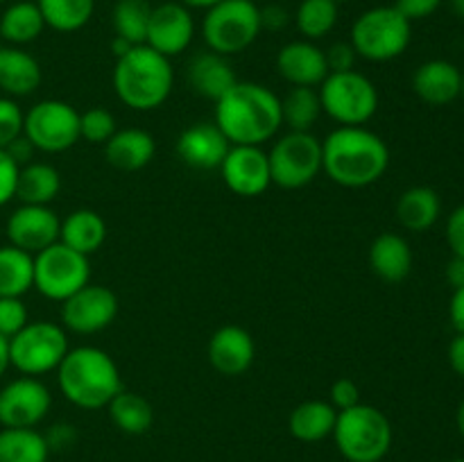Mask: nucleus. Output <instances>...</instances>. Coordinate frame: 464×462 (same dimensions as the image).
<instances>
[{"instance_id":"obj_1","label":"nucleus","mask_w":464,"mask_h":462,"mask_svg":"<svg viewBox=\"0 0 464 462\" xmlns=\"http://www.w3.org/2000/svg\"><path fill=\"white\" fill-rule=\"evenodd\" d=\"M390 166V148L367 127H344L322 140V170L334 184L344 188H365L376 184Z\"/></svg>"},{"instance_id":"obj_2","label":"nucleus","mask_w":464,"mask_h":462,"mask_svg":"<svg viewBox=\"0 0 464 462\" xmlns=\"http://www.w3.org/2000/svg\"><path fill=\"white\" fill-rule=\"evenodd\" d=\"M216 125L231 145H263L284 125L281 98L258 82H236L216 102Z\"/></svg>"},{"instance_id":"obj_3","label":"nucleus","mask_w":464,"mask_h":462,"mask_svg":"<svg viewBox=\"0 0 464 462\" xmlns=\"http://www.w3.org/2000/svg\"><path fill=\"white\" fill-rule=\"evenodd\" d=\"M57 385L63 399L82 410H102L125 390L116 361L98 347L68 349L57 367Z\"/></svg>"},{"instance_id":"obj_4","label":"nucleus","mask_w":464,"mask_h":462,"mask_svg":"<svg viewBox=\"0 0 464 462\" xmlns=\"http://www.w3.org/2000/svg\"><path fill=\"white\" fill-rule=\"evenodd\" d=\"M111 82L125 107L134 111H154L170 98L175 71L170 59L140 43L116 59Z\"/></svg>"},{"instance_id":"obj_5","label":"nucleus","mask_w":464,"mask_h":462,"mask_svg":"<svg viewBox=\"0 0 464 462\" xmlns=\"http://www.w3.org/2000/svg\"><path fill=\"white\" fill-rule=\"evenodd\" d=\"M331 438L349 462H381L390 453L394 430L388 415L370 403H356L338 412Z\"/></svg>"},{"instance_id":"obj_6","label":"nucleus","mask_w":464,"mask_h":462,"mask_svg":"<svg viewBox=\"0 0 464 462\" xmlns=\"http://www.w3.org/2000/svg\"><path fill=\"white\" fill-rule=\"evenodd\" d=\"M412 41V23L394 5L362 12L352 25V39L358 57L367 62H392L401 57Z\"/></svg>"},{"instance_id":"obj_7","label":"nucleus","mask_w":464,"mask_h":462,"mask_svg":"<svg viewBox=\"0 0 464 462\" xmlns=\"http://www.w3.org/2000/svg\"><path fill=\"white\" fill-rule=\"evenodd\" d=\"M261 32V7L254 0H222L204 14V43L225 57L247 50Z\"/></svg>"},{"instance_id":"obj_8","label":"nucleus","mask_w":464,"mask_h":462,"mask_svg":"<svg viewBox=\"0 0 464 462\" xmlns=\"http://www.w3.org/2000/svg\"><path fill=\"white\" fill-rule=\"evenodd\" d=\"M322 111L338 125L362 127L379 111V91L367 75L353 71L329 72L320 84Z\"/></svg>"},{"instance_id":"obj_9","label":"nucleus","mask_w":464,"mask_h":462,"mask_svg":"<svg viewBox=\"0 0 464 462\" xmlns=\"http://www.w3.org/2000/svg\"><path fill=\"white\" fill-rule=\"evenodd\" d=\"M68 353V335L54 322H27L9 338V367L23 376H44L62 365Z\"/></svg>"},{"instance_id":"obj_10","label":"nucleus","mask_w":464,"mask_h":462,"mask_svg":"<svg viewBox=\"0 0 464 462\" xmlns=\"http://www.w3.org/2000/svg\"><path fill=\"white\" fill-rule=\"evenodd\" d=\"M272 184L297 190L322 172V140L311 131H288L267 152Z\"/></svg>"},{"instance_id":"obj_11","label":"nucleus","mask_w":464,"mask_h":462,"mask_svg":"<svg viewBox=\"0 0 464 462\" xmlns=\"http://www.w3.org/2000/svg\"><path fill=\"white\" fill-rule=\"evenodd\" d=\"M86 284H91V263L84 254L59 240L34 254V288L45 299L62 303Z\"/></svg>"},{"instance_id":"obj_12","label":"nucleus","mask_w":464,"mask_h":462,"mask_svg":"<svg viewBox=\"0 0 464 462\" xmlns=\"http://www.w3.org/2000/svg\"><path fill=\"white\" fill-rule=\"evenodd\" d=\"M23 136L39 152H66L80 140V111L63 100H41L25 113Z\"/></svg>"},{"instance_id":"obj_13","label":"nucleus","mask_w":464,"mask_h":462,"mask_svg":"<svg viewBox=\"0 0 464 462\" xmlns=\"http://www.w3.org/2000/svg\"><path fill=\"white\" fill-rule=\"evenodd\" d=\"M53 408V394L36 376L14 379L0 390V426L36 428Z\"/></svg>"},{"instance_id":"obj_14","label":"nucleus","mask_w":464,"mask_h":462,"mask_svg":"<svg viewBox=\"0 0 464 462\" xmlns=\"http://www.w3.org/2000/svg\"><path fill=\"white\" fill-rule=\"evenodd\" d=\"M118 315V297L107 285L86 284L62 302V326L80 335H93L111 326Z\"/></svg>"},{"instance_id":"obj_15","label":"nucleus","mask_w":464,"mask_h":462,"mask_svg":"<svg viewBox=\"0 0 464 462\" xmlns=\"http://www.w3.org/2000/svg\"><path fill=\"white\" fill-rule=\"evenodd\" d=\"M220 172L227 188L240 197H258L272 186L270 161L261 145H231Z\"/></svg>"},{"instance_id":"obj_16","label":"nucleus","mask_w":464,"mask_h":462,"mask_svg":"<svg viewBox=\"0 0 464 462\" xmlns=\"http://www.w3.org/2000/svg\"><path fill=\"white\" fill-rule=\"evenodd\" d=\"M193 36L195 18L184 3H161L159 7H152L145 45L170 59L188 50Z\"/></svg>"},{"instance_id":"obj_17","label":"nucleus","mask_w":464,"mask_h":462,"mask_svg":"<svg viewBox=\"0 0 464 462\" xmlns=\"http://www.w3.org/2000/svg\"><path fill=\"white\" fill-rule=\"evenodd\" d=\"M59 226H62V220H59V216L50 207L21 204L7 217L5 231H7L9 245L34 256L41 249L57 243Z\"/></svg>"},{"instance_id":"obj_18","label":"nucleus","mask_w":464,"mask_h":462,"mask_svg":"<svg viewBox=\"0 0 464 462\" xmlns=\"http://www.w3.org/2000/svg\"><path fill=\"white\" fill-rule=\"evenodd\" d=\"M231 143L216 122H195L177 139V154L195 170H220Z\"/></svg>"},{"instance_id":"obj_19","label":"nucleus","mask_w":464,"mask_h":462,"mask_svg":"<svg viewBox=\"0 0 464 462\" xmlns=\"http://www.w3.org/2000/svg\"><path fill=\"white\" fill-rule=\"evenodd\" d=\"M208 362L222 376H240L252 367L256 347L247 329L238 324H225L211 335L207 349Z\"/></svg>"},{"instance_id":"obj_20","label":"nucleus","mask_w":464,"mask_h":462,"mask_svg":"<svg viewBox=\"0 0 464 462\" xmlns=\"http://www.w3.org/2000/svg\"><path fill=\"white\" fill-rule=\"evenodd\" d=\"M412 91L430 107H447L462 93V68L447 59H430L412 72Z\"/></svg>"},{"instance_id":"obj_21","label":"nucleus","mask_w":464,"mask_h":462,"mask_svg":"<svg viewBox=\"0 0 464 462\" xmlns=\"http://www.w3.org/2000/svg\"><path fill=\"white\" fill-rule=\"evenodd\" d=\"M276 71L293 86H320L329 75L324 50L313 41H290L276 54Z\"/></svg>"},{"instance_id":"obj_22","label":"nucleus","mask_w":464,"mask_h":462,"mask_svg":"<svg viewBox=\"0 0 464 462\" xmlns=\"http://www.w3.org/2000/svg\"><path fill=\"white\" fill-rule=\"evenodd\" d=\"M186 80L195 93L218 102L238 82V77L225 54L207 50L190 59L188 68H186Z\"/></svg>"},{"instance_id":"obj_23","label":"nucleus","mask_w":464,"mask_h":462,"mask_svg":"<svg viewBox=\"0 0 464 462\" xmlns=\"http://www.w3.org/2000/svg\"><path fill=\"white\" fill-rule=\"evenodd\" d=\"M157 152V143L150 131L140 127H127L118 130L111 139L104 143V157L113 168L125 172H136L148 166Z\"/></svg>"},{"instance_id":"obj_24","label":"nucleus","mask_w":464,"mask_h":462,"mask_svg":"<svg viewBox=\"0 0 464 462\" xmlns=\"http://www.w3.org/2000/svg\"><path fill=\"white\" fill-rule=\"evenodd\" d=\"M412 261L415 258H412L411 243L394 231L376 236L370 247L372 272L388 284H399V281L408 279V274L412 272Z\"/></svg>"},{"instance_id":"obj_25","label":"nucleus","mask_w":464,"mask_h":462,"mask_svg":"<svg viewBox=\"0 0 464 462\" xmlns=\"http://www.w3.org/2000/svg\"><path fill=\"white\" fill-rule=\"evenodd\" d=\"M41 84V66L30 53L18 45L0 48V91L14 98L34 93Z\"/></svg>"},{"instance_id":"obj_26","label":"nucleus","mask_w":464,"mask_h":462,"mask_svg":"<svg viewBox=\"0 0 464 462\" xmlns=\"http://www.w3.org/2000/svg\"><path fill=\"white\" fill-rule=\"evenodd\" d=\"M440 213H442V199L438 190L430 186H412L403 190L397 199L399 225L412 234H424L430 226H435Z\"/></svg>"},{"instance_id":"obj_27","label":"nucleus","mask_w":464,"mask_h":462,"mask_svg":"<svg viewBox=\"0 0 464 462\" xmlns=\"http://www.w3.org/2000/svg\"><path fill=\"white\" fill-rule=\"evenodd\" d=\"M104 240H107V222L91 208H77L71 216L63 217L59 226V243L68 245L84 256L98 252Z\"/></svg>"},{"instance_id":"obj_28","label":"nucleus","mask_w":464,"mask_h":462,"mask_svg":"<svg viewBox=\"0 0 464 462\" xmlns=\"http://www.w3.org/2000/svg\"><path fill=\"white\" fill-rule=\"evenodd\" d=\"M335 419H338V410L331 406L329 401L322 399H311L304 401L290 412V433L299 442H322V439L331 438L335 428Z\"/></svg>"},{"instance_id":"obj_29","label":"nucleus","mask_w":464,"mask_h":462,"mask_svg":"<svg viewBox=\"0 0 464 462\" xmlns=\"http://www.w3.org/2000/svg\"><path fill=\"white\" fill-rule=\"evenodd\" d=\"M62 190V177L57 168L44 161H30L21 166L16 181V199L21 204L48 207Z\"/></svg>"},{"instance_id":"obj_30","label":"nucleus","mask_w":464,"mask_h":462,"mask_svg":"<svg viewBox=\"0 0 464 462\" xmlns=\"http://www.w3.org/2000/svg\"><path fill=\"white\" fill-rule=\"evenodd\" d=\"M44 30V14L32 0H18L0 14V36L12 45L32 43Z\"/></svg>"},{"instance_id":"obj_31","label":"nucleus","mask_w":464,"mask_h":462,"mask_svg":"<svg viewBox=\"0 0 464 462\" xmlns=\"http://www.w3.org/2000/svg\"><path fill=\"white\" fill-rule=\"evenodd\" d=\"M34 288V256L14 245L0 247V297H23Z\"/></svg>"},{"instance_id":"obj_32","label":"nucleus","mask_w":464,"mask_h":462,"mask_svg":"<svg viewBox=\"0 0 464 462\" xmlns=\"http://www.w3.org/2000/svg\"><path fill=\"white\" fill-rule=\"evenodd\" d=\"M113 426L127 435H143L152 428L154 410L145 397L136 392H118L107 406Z\"/></svg>"},{"instance_id":"obj_33","label":"nucleus","mask_w":464,"mask_h":462,"mask_svg":"<svg viewBox=\"0 0 464 462\" xmlns=\"http://www.w3.org/2000/svg\"><path fill=\"white\" fill-rule=\"evenodd\" d=\"M50 447L36 428L0 430V462H48Z\"/></svg>"},{"instance_id":"obj_34","label":"nucleus","mask_w":464,"mask_h":462,"mask_svg":"<svg viewBox=\"0 0 464 462\" xmlns=\"http://www.w3.org/2000/svg\"><path fill=\"white\" fill-rule=\"evenodd\" d=\"M281 116L290 131H311L322 116L320 93L313 86H293L281 98Z\"/></svg>"},{"instance_id":"obj_35","label":"nucleus","mask_w":464,"mask_h":462,"mask_svg":"<svg viewBox=\"0 0 464 462\" xmlns=\"http://www.w3.org/2000/svg\"><path fill=\"white\" fill-rule=\"evenodd\" d=\"M44 14L45 27L54 32H77L91 21L95 0H36Z\"/></svg>"},{"instance_id":"obj_36","label":"nucleus","mask_w":464,"mask_h":462,"mask_svg":"<svg viewBox=\"0 0 464 462\" xmlns=\"http://www.w3.org/2000/svg\"><path fill=\"white\" fill-rule=\"evenodd\" d=\"M340 16V5L334 0H302L295 12V25L306 41L329 34Z\"/></svg>"},{"instance_id":"obj_37","label":"nucleus","mask_w":464,"mask_h":462,"mask_svg":"<svg viewBox=\"0 0 464 462\" xmlns=\"http://www.w3.org/2000/svg\"><path fill=\"white\" fill-rule=\"evenodd\" d=\"M152 5L148 0H118L113 7V32L127 43H145Z\"/></svg>"},{"instance_id":"obj_38","label":"nucleus","mask_w":464,"mask_h":462,"mask_svg":"<svg viewBox=\"0 0 464 462\" xmlns=\"http://www.w3.org/2000/svg\"><path fill=\"white\" fill-rule=\"evenodd\" d=\"M116 131V118L109 109L93 107L80 113V139L93 145H104Z\"/></svg>"},{"instance_id":"obj_39","label":"nucleus","mask_w":464,"mask_h":462,"mask_svg":"<svg viewBox=\"0 0 464 462\" xmlns=\"http://www.w3.org/2000/svg\"><path fill=\"white\" fill-rule=\"evenodd\" d=\"M25 113L12 98H0V149L9 148L18 136H23Z\"/></svg>"},{"instance_id":"obj_40","label":"nucleus","mask_w":464,"mask_h":462,"mask_svg":"<svg viewBox=\"0 0 464 462\" xmlns=\"http://www.w3.org/2000/svg\"><path fill=\"white\" fill-rule=\"evenodd\" d=\"M30 322L27 306L21 297H0V335L14 338Z\"/></svg>"},{"instance_id":"obj_41","label":"nucleus","mask_w":464,"mask_h":462,"mask_svg":"<svg viewBox=\"0 0 464 462\" xmlns=\"http://www.w3.org/2000/svg\"><path fill=\"white\" fill-rule=\"evenodd\" d=\"M18 170H21V166L9 157L7 149H0V207L16 197Z\"/></svg>"},{"instance_id":"obj_42","label":"nucleus","mask_w":464,"mask_h":462,"mask_svg":"<svg viewBox=\"0 0 464 462\" xmlns=\"http://www.w3.org/2000/svg\"><path fill=\"white\" fill-rule=\"evenodd\" d=\"M331 406L335 410H347V408H353L356 403H361V388L353 379H338L334 385H331Z\"/></svg>"},{"instance_id":"obj_43","label":"nucleus","mask_w":464,"mask_h":462,"mask_svg":"<svg viewBox=\"0 0 464 462\" xmlns=\"http://www.w3.org/2000/svg\"><path fill=\"white\" fill-rule=\"evenodd\" d=\"M326 54V66H329V72H344L353 71V63H356L358 54L353 50V45L349 41H340V43H334L329 50H324Z\"/></svg>"},{"instance_id":"obj_44","label":"nucleus","mask_w":464,"mask_h":462,"mask_svg":"<svg viewBox=\"0 0 464 462\" xmlns=\"http://www.w3.org/2000/svg\"><path fill=\"white\" fill-rule=\"evenodd\" d=\"M447 243L453 256H464V204L453 208L447 217Z\"/></svg>"},{"instance_id":"obj_45","label":"nucleus","mask_w":464,"mask_h":462,"mask_svg":"<svg viewBox=\"0 0 464 462\" xmlns=\"http://www.w3.org/2000/svg\"><path fill=\"white\" fill-rule=\"evenodd\" d=\"M442 0H397L394 7L408 18V21H421V18L433 16L440 9Z\"/></svg>"},{"instance_id":"obj_46","label":"nucleus","mask_w":464,"mask_h":462,"mask_svg":"<svg viewBox=\"0 0 464 462\" xmlns=\"http://www.w3.org/2000/svg\"><path fill=\"white\" fill-rule=\"evenodd\" d=\"M77 433L72 426L68 424H54L53 428L45 435V442H48L50 451H62V448H68L72 442H75Z\"/></svg>"},{"instance_id":"obj_47","label":"nucleus","mask_w":464,"mask_h":462,"mask_svg":"<svg viewBox=\"0 0 464 462\" xmlns=\"http://www.w3.org/2000/svg\"><path fill=\"white\" fill-rule=\"evenodd\" d=\"M449 320L456 333H464V285L453 290L451 302H449Z\"/></svg>"},{"instance_id":"obj_48","label":"nucleus","mask_w":464,"mask_h":462,"mask_svg":"<svg viewBox=\"0 0 464 462\" xmlns=\"http://www.w3.org/2000/svg\"><path fill=\"white\" fill-rule=\"evenodd\" d=\"M449 365H451L453 374H458L460 379H464V333H456L453 340L449 342Z\"/></svg>"},{"instance_id":"obj_49","label":"nucleus","mask_w":464,"mask_h":462,"mask_svg":"<svg viewBox=\"0 0 464 462\" xmlns=\"http://www.w3.org/2000/svg\"><path fill=\"white\" fill-rule=\"evenodd\" d=\"M288 23V12L279 5H270L267 9H261V25L263 30H272V32H279L281 27Z\"/></svg>"},{"instance_id":"obj_50","label":"nucleus","mask_w":464,"mask_h":462,"mask_svg":"<svg viewBox=\"0 0 464 462\" xmlns=\"http://www.w3.org/2000/svg\"><path fill=\"white\" fill-rule=\"evenodd\" d=\"M5 149H7L9 157H12L18 166H25V163H30L32 154H34V145H32L25 136H18V139Z\"/></svg>"},{"instance_id":"obj_51","label":"nucleus","mask_w":464,"mask_h":462,"mask_svg":"<svg viewBox=\"0 0 464 462\" xmlns=\"http://www.w3.org/2000/svg\"><path fill=\"white\" fill-rule=\"evenodd\" d=\"M447 281L453 290L464 285V256H453L447 265Z\"/></svg>"},{"instance_id":"obj_52","label":"nucleus","mask_w":464,"mask_h":462,"mask_svg":"<svg viewBox=\"0 0 464 462\" xmlns=\"http://www.w3.org/2000/svg\"><path fill=\"white\" fill-rule=\"evenodd\" d=\"M9 370V340L0 335V376Z\"/></svg>"},{"instance_id":"obj_53","label":"nucleus","mask_w":464,"mask_h":462,"mask_svg":"<svg viewBox=\"0 0 464 462\" xmlns=\"http://www.w3.org/2000/svg\"><path fill=\"white\" fill-rule=\"evenodd\" d=\"M179 3H184L186 7H190V9H208V7H213V5H218V3H222V0H179Z\"/></svg>"},{"instance_id":"obj_54","label":"nucleus","mask_w":464,"mask_h":462,"mask_svg":"<svg viewBox=\"0 0 464 462\" xmlns=\"http://www.w3.org/2000/svg\"><path fill=\"white\" fill-rule=\"evenodd\" d=\"M456 426H458V433L464 438V399L460 401V406H458L456 410Z\"/></svg>"},{"instance_id":"obj_55","label":"nucleus","mask_w":464,"mask_h":462,"mask_svg":"<svg viewBox=\"0 0 464 462\" xmlns=\"http://www.w3.org/2000/svg\"><path fill=\"white\" fill-rule=\"evenodd\" d=\"M451 5H453V9H456L458 16L464 18V0H451Z\"/></svg>"},{"instance_id":"obj_56","label":"nucleus","mask_w":464,"mask_h":462,"mask_svg":"<svg viewBox=\"0 0 464 462\" xmlns=\"http://www.w3.org/2000/svg\"><path fill=\"white\" fill-rule=\"evenodd\" d=\"M460 98L464 100V68H462V93H460Z\"/></svg>"},{"instance_id":"obj_57","label":"nucleus","mask_w":464,"mask_h":462,"mask_svg":"<svg viewBox=\"0 0 464 462\" xmlns=\"http://www.w3.org/2000/svg\"><path fill=\"white\" fill-rule=\"evenodd\" d=\"M334 3H338V5H343V3H352V0H334Z\"/></svg>"},{"instance_id":"obj_58","label":"nucleus","mask_w":464,"mask_h":462,"mask_svg":"<svg viewBox=\"0 0 464 462\" xmlns=\"http://www.w3.org/2000/svg\"><path fill=\"white\" fill-rule=\"evenodd\" d=\"M449 462H464V457H453V460H449Z\"/></svg>"},{"instance_id":"obj_59","label":"nucleus","mask_w":464,"mask_h":462,"mask_svg":"<svg viewBox=\"0 0 464 462\" xmlns=\"http://www.w3.org/2000/svg\"><path fill=\"white\" fill-rule=\"evenodd\" d=\"M5 3V0H0V5H3Z\"/></svg>"}]
</instances>
